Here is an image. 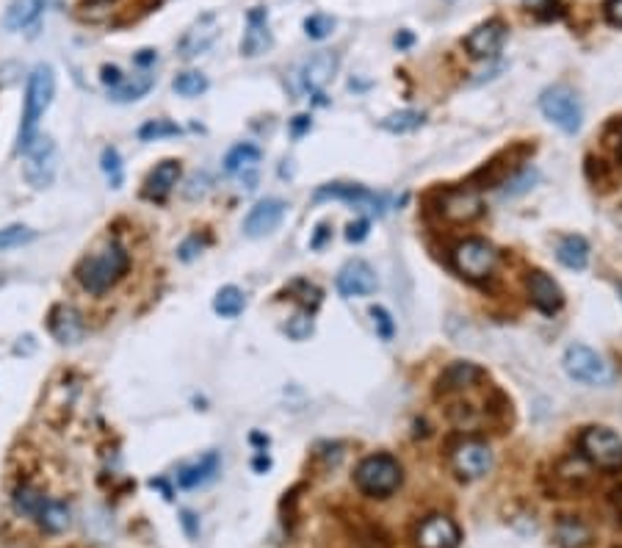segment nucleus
Segmentation results:
<instances>
[{"mask_svg":"<svg viewBox=\"0 0 622 548\" xmlns=\"http://www.w3.org/2000/svg\"><path fill=\"white\" fill-rule=\"evenodd\" d=\"M324 239H326V225H318V233H316V239L310 241V247H313V250H318V247L324 244Z\"/></svg>","mask_w":622,"mask_h":548,"instance_id":"de8ad7c7","label":"nucleus"},{"mask_svg":"<svg viewBox=\"0 0 622 548\" xmlns=\"http://www.w3.org/2000/svg\"><path fill=\"white\" fill-rule=\"evenodd\" d=\"M23 175L31 189L42 191L50 189L55 175H59V147L50 136H39L28 150H25V163H23Z\"/></svg>","mask_w":622,"mask_h":548,"instance_id":"39448f33","label":"nucleus"},{"mask_svg":"<svg viewBox=\"0 0 622 548\" xmlns=\"http://www.w3.org/2000/svg\"><path fill=\"white\" fill-rule=\"evenodd\" d=\"M460 540L462 532L448 515H429L415 532L418 548H460Z\"/></svg>","mask_w":622,"mask_h":548,"instance_id":"2eb2a0df","label":"nucleus"},{"mask_svg":"<svg viewBox=\"0 0 622 548\" xmlns=\"http://www.w3.org/2000/svg\"><path fill=\"white\" fill-rule=\"evenodd\" d=\"M252 465H255V471H268V465H271V460H268V457H266V455H258V457H255V463H252Z\"/></svg>","mask_w":622,"mask_h":548,"instance_id":"09e8293b","label":"nucleus"},{"mask_svg":"<svg viewBox=\"0 0 622 548\" xmlns=\"http://www.w3.org/2000/svg\"><path fill=\"white\" fill-rule=\"evenodd\" d=\"M44 493L39 487H34L31 482H20L15 490H12V510L23 518H36L39 507L44 504Z\"/></svg>","mask_w":622,"mask_h":548,"instance_id":"c756f323","label":"nucleus"},{"mask_svg":"<svg viewBox=\"0 0 622 548\" xmlns=\"http://www.w3.org/2000/svg\"><path fill=\"white\" fill-rule=\"evenodd\" d=\"M592 543V532L578 518H561L556 524V545L559 548H587Z\"/></svg>","mask_w":622,"mask_h":548,"instance_id":"c85d7f7f","label":"nucleus"},{"mask_svg":"<svg viewBox=\"0 0 622 548\" xmlns=\"http://www.w3.org/2000/svg\"><path fill=\"white\" fill-rule=\"evenodd\" d=\"M451 465L465 482L481 479L492 468V449L484 441H479V437H462V441L451 446Z\"/></svg>","mask_w":622,"mask_h":548,"instance_id":"1a4fd4ad","label":"nucleus"},{"mask_svg":"<svg viewBox=\"0 0 622 548\" xmlns=\"http://www.w3.org/2000/svg\"><path fill=\"white\" fill-rule=\"evenodd\" d=\"M100 170H102V175H105V181H108V186L111 189H122V183H125V163H122V155H120V150L117 147H102V152H100Z\"/></svg>","mask_w":622,"mask_h":548,"instance_id":"2f4dec72","label":"nucleus"},{"mask_svg":"<svg viewBox=\"0 0 622 548\" xmlns=\"http://www.w3.org/2000/svg\"><path fill=\"white\" fill-rule=\"evenodd\" d=\"M180 172H183V167H180V161H175V158H166V161L155 163V170L144 178L141 197L152 200V202L166 200L169 194L175 191V186L180 181Z\"/></svg>","mask_w":622,"mask_h":548,"instance_id":"a211bd4d","label":"nucleus"},{"mask_svg":"<svg viewBox=\"0 0 622 548\" xmlns=\"http://www.w3.org/2000/svg\"><path fill=\"white\" fill-rule=\"evenodd\" d=\"M526 289H529V297H531L534 308H537V310H542L545 316H553V313H559V310H561V305H564V294H561L559 283H556L553 278H548L545 271H539V269L529 271V278H526Z\"/></svg>","mask_w":622,"mask_h":548,"instance_id":"6ab92c4d","label":"nucleus"},{"mask_svg":"<svg viewBox=\"0 0 622 548\" xmlns=\"http://www.w3.org/2000/svg\"><path fill=\"white\" fill-rule=\"evenodd\" d=\"M288 336L294 338V341H305V338H310V333H313V316L310 313H296L291 321H288Z\"/></svg>","mask_w":622,"mask_h":548,"instance_id":"58836bf2","label":"nucleus"},{"mask_svg":"<svg viewBox=\"0 0 622 548\" xmlns=\"http://www.w3.org/2000/svg\"><path fill=\"white\" fill-rule=\"evenodd\" d=\"M619 150H622V125H619Z\"/></svg>","mask_w":622,"mask_h":548,"instance_id":"3c124183","label":"nucleus"},{"mask_svg":"<svg viewBox=\"0 0 622 548\" xmlns=\"http://www.w3.org/2000/svg\"><path fill=\"white\" fill-rule=\"evenodd\" d=\"M379 280L376 274L371 269V263L365 260H349L341 274H337V291H341V297L346 299H355V297H371L376 291Z\"/></svg>","mask_w":622,"mask_h":548,"instance_id":"dca6fc26","label":"nucleus"},{"mask_svg":"<svg viewBox=\"0 0 622 548\" xmlns=\"http://www.w3.org/2000/svg\"><path fill=\"white\" fill-rule=\"evenodd\" d=\"M332 31H335V17H329V15H310L305 20V34L310 39H326Z\"/></svg>","mask_w":622,"mask_h":548,"instance_id":"e433bc0d","label":"nucleus"},{"mask_svg":"<svg viewBox=\"0 0 622 548\" xmlns=\"http://www.w3.org/2000/svg\"><path fill=\"white\" fill-rule=\"evenodd\" d=\"M448 4H457V0H448Z\"/></svg>","mask_w":622,"mask_h":548,"instance_id":"603ef678","label":"nucleus"},{"mask_svg":"<svg viewBox=\"0 0 622 548\" xmlns=\"http://www.w3.org/2000/svg\"><path fill=\"white\" fill-rule=\"evenodd\" d=\"M36 524H39V529H44L47 534H59V532H64L67 526H70V521H73V513H70V504L67 502H62V499H44V504L39 507V513H36V518H34Z\"/></svg>","mask_w":622,"mask_h":548,"instance_id":"a878e982","label":"nucleus"},{"mask_svg":"<svg viewBox=\"0 0 622 548\" xmlns=\"http://www.w3.org/2000/svg\"><path fill=\"white\" fill-rule=\"evenodd\" d=\"M506 36H509L506 23L498 20V17H492V20L476 25V28L468 34L465 50L471 53L473 59H495L498 53H501V47H503V42H506Z\"/></svg>","mask_w":622,"mask_h":548,"instance_id":"ddd939ff","label":"nucleus"},{"mask_svg":"<svg viewBox=\"0 0 622 548\" xmlns=\"http://www.w3.org/2000/svg\"><path fill=\"white\" fill-rule=\"evenodd\" d=\"M286 210H288L286 200H279V197L260 200L244 219V233L249 239H263V236L274 233L282 219H286Z\"/></svg>","mask_w":622,"mask_h":548,"instance_id":"4468645a","label":"nucleus"},{"mask_svg":"<svg viewBox=\"0 0 622 548\" xmlns=\"http://www.w3.org/2000/svg\"><path fill=\"white\" fill-rule=\"evenodd\" d=\"M219 36V25H216V17L213 15H205V17H199L189 31H186V36L180 39V56L183 59H194V56H199V53H205L210 44H213V39Z\"/></svg>","mask_w":622,"mask_h":548,"instance_id":"412c9836","label":"nucleus"},{"mask_svg":"<svg viewBox=\"0 0 622 548\" xmlns=\"http://www.w3.org/2000/svg\"><path fill=\"white\" fill-rule=\"evenodd\" d=\"M117 0H83V9H108Z\"/></svg>","mask_w":622,"mask_h":548,"instance_id":"49530a36","label":"nucleus"},{"mask_svg":"<svg viewBox=\"0 0 622 548\" xmlns=\"http://www.w3.org/2000/svg\"><path fill=\"white\" fill-rule=\"evenodd\" d=\"M440 213L454 225H468L473 219H479L484 213V202L481 194L471 186H460V189H448L440 197Z\"/></svg>","mask_w":622,"mask_h":548,"instance_id":"9d476101","label":"nucleus"},{"mask_svg":"<svg viewBox=\"0 0 622 548\" xmlns=\"http://www.w3.org/2000/svg\"><path fill=\"white\" fill-rule=\"evenodd\" d=\"M183 526L189 529V534H191V537L197 534V529H194V515H191V513H183Z\"/></svg>","mask_w":622,"mask_h":548,"instance_id":"8fccbe9b","label":"nucleus"},{"mask_svg":"<svg viewBox=\"0 0 622 548\" xmlns=\"http://www.w3.org/2000/svg\"><path fill=\"white\" fill-rule=\"evenodd\" d=\"M36 239H39V233L25 225H6V228H0V252L20 250L25 244H34Z\"/></svg>","mask_w":622,"mask_h":548,"instance_id":"473e14b6","label":"nucleus"},{"mask_svg":"<svg viewBox=\"0 0 622 548\" xmlns=\"http://www.w3.org/2000/svg\"><path fill=\"white\" fill-rule=\"evenodd\" d=\"M310 128H313V120H310L307 114H299V117H294V122H291V133H294L296 139L305 136Z\"/></svg>","mask_w":622,"mask_h":548,"instance_id":"a18cd8bd","label":"nucleus"},{"mask_svg":"<svg viewBox=\"0 0 622 548\" xmlns=\"http://www.w3.org/2000/svg\"><path fill=\"white\" fill-rule=\"evenodd\" d=\"M155 62H158V53H155V50H150V47H147V50H139L136 56H133V64H136V67H141V70H150Z\"/></svg>","mask_w":622,"mask_h":548,"instance_id":"c03bdc74","label":"nucleus"},{"mask_svg":"<svg viewBox=\"0 0 622 548\" xmlns=\"http://www.w3.org/2000/svg\"><path fill=\"white\" fill-rule=\"evenodd\" d=\"M50 4L53 0H12L6 9V17H4V25L9 31H25L44 15V9Z\"/></svg>","mask_w":622,"mask_h":548,"instance_id":"393cba45","label":"nucleus"},{"mask_svg":"<svg viewBox=\"0 0 622 548\" xmlns=\"http://www.w3.org/2000/svg\"><path fill=\"white\" fill-rule=\"evenodd\" d=\"M561 366H564V371H568V377L581 382V386H608V382L614 379L611 366L595 349H589L584 344L568 347Z\"/></svg>","mask_w":622,"mask_h":548,"instance_id":"423d86ee","label":"nucleus"},{"mask_svg":"<svg viewBox=\"0 0 622 548\" xmlns=\"http://www.w3.org/2000/svg\"><path fill=\"white\" fill-rule=\"evenodd\" d=\"M484 377V371L476 366V363H468V360H457V363H451L440 379H437V388L442 394H451V391H462V388H471L476 386V382Z\"/></svg>","mask_w":622,"mask_h":548,"instance_id":"b1692460","label":"nucleus"},{"mask_svg":"<svg viewBox=\"0 0 622 548\" xmlns=\"http://www.w3.org/2000/svg\"><path fill=\"white\" fill-rule=\"evenodd\" d=\"M208 191H210V178H208V172H194V175L186 181V186H183V197H186V200H202Z\"/></svg>","mask_w":622,"mask_h":548,"instance_id":"4c0bfd02","label":"nucleus"},{"mask_svg":"<svg viewBox=\"0 0 622 548\" xmlns=\"http://www.w3.org/2000/svg\"><path fill=\"white\" fill-rule=\"evenodd\" d=\"M402 479H404V471H402L399 460L390 455H371L355 471V484L365 493V496H374V499H384L390 493H395Z\"/></svg>","mask_w":622,"mask_h":548,"instance_id":"7ed1b4c3","label":"nucleus"},{"mask_svg":"<svg viewBox=\"0 0 622 548\" xmlns=\"http://www.w3.org/2000/svg\"><path fill=\"white\" fill-rule=\"evenodd\" d=\"M244 308H247V297H244V291L236 289V286H224V289H219L216 297H213V310H216L221 318H238V316L244 313Z\"/></svg>","mask_w":622,"mask_h":548,"instance_id":"7c9ffc66","label":"nucleus"},{"mask_svg":"<svg viewBox=\"0 0 622 548\" xmlns=\"http://www.w3.org/2000/svg\"><path fill=\"white\" fill-rule=\"evenodd\" d=\"M324 200H341L355 208H368L374 213H384V208H387L384 194H374L360 183H326L313 194V202H324Z\"/></svg>","mask_w":622,"mask_h":548,"instance_id":"f8f14e48","label":"nucleus"},{"mask_svg":"<svg viewBox=\"0 0 622 548\" xmlns=\"http://www.w3.org/2000/svg\"><path fill=\"white\" fill-rule=\"evenodd\" d=\"M100 81H102V86H105L108 92H114V89L125 81V73H122L120 67H114V64H102V70H100Z\"/></svg>","mask_w":622,"mask_h":548,"instance_id":"79ce46f5","label":"nucleus"},{"mask_svg":"<svg viewBox=\"0 0 622 548\" xmlns=\"http://www.w3.org/2000/svg\"><path fill=\"white\" fill-rule=\"evenodd\" d=\"M271 47V31H268V12L266 9H252L247 15V31L241 39V53L249 59L263 56V53Z\"/></svg>","mask_w":622,"mask_h":548,"instance_id":"aec40b11","label":"nucleus"},{"mask_svg":"<svg viewBox=\"0 0 622 548\" xmlns=\"http://www.w3.org/2000/svg\"><path fill=\"white\" fill-rule=\"evenodd\" d=\"M172 89L180 97H199L202 92H208V78L202 73H197V70H189V73H180L172 81Z\"/></svg>","mask_w":622,"mask_h":548,"instance_id":"c9c22d12","label":"nucleus"},{"mask_svg":"<svg viewBox=\"0 0 622 548\" xmlns=\"http://www.w3.org/2000/svg\"><path fill=\"white\" fill-rule=\"evenodd\" d=\"M152 86H155L152 70H139L136 75H125V81H122L114 92H108V97L114 100V103H136V100H141Z\"/></svg>","mask_w":622,"mask_h":548,"instance_id":"bb28decb","label":"nucleus"},{"mask_svg":"<svg viewBox=\"0 0 622 548\" xmlns=\"http://www.w3.org/2000/svg\"><path fill=\"white\" fill-rule=\"evenodd\" d=\"M365 236H368V219H357V222H352V225L346 228V239L355 241V244H360Z\"/></svg>","mask_w":622,"mask_h":548,"instance_id":"37998d69","label":"nucleus"},{"mask_svg":"<svg viewBox=\"0 0 622 548\" xmlns=\"http://www.w3.org/2000/svg\"><path fill=\"white\" fill-rule=\"evenodd\" d=\"M219 468H221L219 452H208V455H202L199 460H194V463H189V465H183V468L178 471V487H183V490L202 487V484H208L210 479H216Z\"/></svg>","mask_w":622,"mask_h":548,"instance_id":"5701e85b","label":"nucleus"},{"mask_svg":"<svg viewBox=\"0 0 622 548\" xmlns=\"http://www.w3.org/2000/svg\"><path fill=\"white\" fill-rule=\"evenodd\" d=\"M454 269L468 280H484L498 266V250L487 239H465L451 252Z\"/></svg>","mask_w":622,"mask_h":548,"instance_id":"0eeeda50","label":"nucleus"},{"mask_svg":"<svg viewBox=\"0 0 622 548\" xmlns=\"http://www.w3.org/2000/svg\"><path fill=\"white\" fill-rule=\"evenodd\" d=\"M55 97V73L47 64H36L25 83V100H23V120L17 131V152H25L39 139V125L47 108Z\"/></svg>","mask_w":622,"mask_h":548,"instance_id":"f03ea898","label":"nucleus"},{"mask_svg":"<svg viewBox=\"0 0 622 548\" xmlns=\"http://www.w3.org/2000/svg\"><path fill=\"white\" fill-rule=\"evenodd\" d=\"M371 316H374V327H376V336L382 338V341H390L393 338V333H395V324H393V316L384 310V308H371Z\"/></svg>","mask_w":622,"mask_h":548,"instance_id":"ea45409f","label":"nucleus"},{"mask_svg":"<svg viewBox=\"0 0 622 548\" xmlns=\"http://www.w3.org/2000/svg\"><path fill=\"white\" fill-rule=\"evenodd\" d=\"M581 455L600 471H619L622 468V437L606 426H589L581 435Z\"/></svg>","mask_w":622,"mask_h":548,"instance_id":"6e6552de","label":"nucleus"},{"mask_svg":"<svg viewBox=\"0 0 622 548\" xmlns=\"http://www.w3.org/2000/svg\"><path fill=\"white\" fill-rule=\"evenodd\" d=\"M539 112L545 114V120H550L564 133H578L581 131L584 108H581L578 94L570 86H564V83L548 86L539 94Z\"/></svg>","mask_w":622,"mask_h":548,"instance_id":"20e7f679","label":"nucleus"},{"mask_svg":"<svg viewBox=\"0 0 622 548\" xmlns=\"http://www.w3.org/2000/svg\"><path fill=\"white\" fill-rule=\"evenodd\" d=\"M260 158H263V152H260L258 144L241 142V144H236L228 155H224V172H228V175H238L241 181L249 178V183H255L252 175H255V170H258ZM252 189H255V186H252Z\"/></svg>","mask_w":622,"mask_h":548,"instance_id":"4be33fe9","label":"nucleus"},{"mask_svg":"<svg viewBox=\"0 0 622 548\" xmlns=\"http://www.w3.org/2000/svg\"><path fill=\"white\" fill-rule=\"evenodd\" d=\"M183 128L175 125L172 120H147L141 128H139V139L141 142H160V139H175L180 136Z\"/></svg>","mask_w":622,"mask_h":548,"instance_id":"f704fd0d","label":"nucleus"},{"mask_svg":"<svg viewBox=\"0 0 622 548\" xmlns=\"http://www.w3.org/2000/svg\"><path fill=\"white\" fill-rule=\"evenodd\" d=\"M337 64H341V59H337V53L332 50H318L316 56H310L299 73L302 78V89L310 92V94H321L326 89V83L335 78L337 73Z\"/></svg>","mask_w":622,"mask_h":548,"instance_id":"f3484780","label":"nucleus"},{"mask_svg":"<svg viewBox=\"0 0 622 548\" xmlns=\"http://www.w3.org/2000/svg\"><path fill=\"white\" fill-rule=\"evenodd\" d=\"M128 271H131L128 250L122 244H117V241H108V244L97 247L94 252H89V255H83L78 260L75 280L86 294L102 297L114 286H120Z\"/></svg>","mask_w":622,"mask_h":548,"instance_id":"f257e3e1","label":"nucleus"},{"mask_svg":"<svg viewBox=\"0 0 622 548\" xmlns=\"http://www.w3.org/2000/svg\"><path fill=\"white\" fill-rule=\"evenodd\" d=\"M47 330L62 347H75L86 336V318L75 305H55L47 316Z\"/></svg>","mask_w":622,"mask_h":548,"instance_id":"9b49d317","label":"nucleus"},{"mask_svg":"<svg viewBox=\"0 0 622 548\" xmlns=\"http://www.w3.org/2000/svg\"><path fill=\"white\" fill-rule=\"evenodd\" d=\"M556 258H559L561 266H568L573 271L587 269V263H589V244H587V239L584 236H576V233L573 236H564L559 241V247H556Z\"/></svg>","mask_w":622,"mask_h":548,"instance_id":"cd10ccee","label":"nucleus"},{"mask_svg":"<svg viewBox=\"0 0 622 548\" xmlns=\"http://www.w3.org/2000/svg\"><path fill=\"white\" fill-rule=\"evenodd\" d=\"M523 4H526L529 12H534L542 20H550V17L559 15V0H523Z\"/></svg>","mask_w":622,"mask_h":548,"instance_id":"a19ab883","label":"nucleus"},{"mask_svg":"<svg viewBox=\"0 0 622 548\" xmlns=\"http://www.w3.org/2000/svg\"><path fill=\"white\" fill-rule=\"evenodd\" d=\"M423 122H426V117L421 112H413V108H407V112H395V114L384 117L382 120V128L390 131V133H410V131H418Z\"/></svg>","mask_w":622,"mask_h":548,"instance_id":"72a5a7b5","label":"nucleus"}]
</instances>
